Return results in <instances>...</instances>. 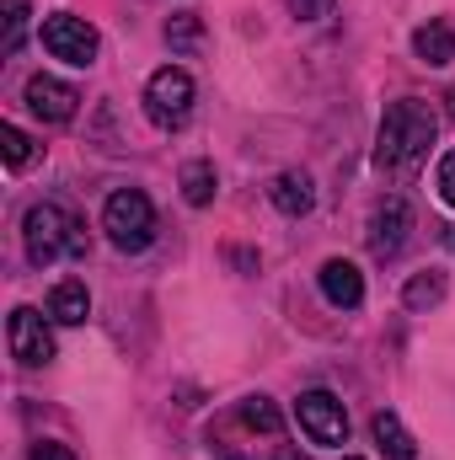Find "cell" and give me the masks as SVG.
Returning <instances> with one entry per match:
<instances>
[{"mask_svg":"<svg viewBox=\"0 0 455 460\" xmlns=\"http://www.w3.org/2000/svg\"><path fill=\"white\" fill-rule=\"evenodd\" d=\"M0 155H5V166H11V172H22V166L32 161V139H27L16 123H0Z\"/></svg>","mask_w":455,"mask_h":460,"instance_id":"ffe728a7","label":"cell"},{"mask_svg":"<svg viewBox=\"0 0 455 460\" xmlns=\"http://www.w3.org/2000/svg\"><path fill=\"white\" fill-rule=\"evenodd\" d=\"M407 235H413V209H407V199H402V193L380 199L375 215H370V252H375L380 262H391V257H402Z\"/></svg>","mask_w":455,"mask_h":460,"instance_id":"ba28073f","label":"cell"},{"mask_svg":"<svg viewBox=\"0 0 455 460\" xmlns=\"http://www.w3.org/2000/svg\"><path fill=\"white\" fill-rule=\"evenodd\" d=\"M5 338H11V358H16L22 369H38V364L54 358V332H49L43 311H32V305H16V311H11Z\"/></svg>","mask_w":455,"mask_h":460,"instance_id":"52a82bcc","label":"cell"},{"mask_svg":"<svg viewBox=\"0 0 455 460\" xmlns=\"http://www.w3.org/2000/svg\"><path fill=\"white\" fill-rule=\"evenodd\" d=\"M81 108V92L76 86H65V81H54V75H32L27 81V113L43 118V123H70Z\"/></svg>","mask_w":455,"mask_h":460,"instance_id":"9c48e42d","label":"cell"},{"mask_svg":"<svg viewBox=\"0 0 455 460\" xmlns=\"http://www.w3.org/2000/svg\"><path fill=\"white\" fill-rule=\"evenodd\" d=\"M273 460H311V456H300V450H279Z\"/></svg>","mask_w":455,"mask_h":460,"instance_id":"cb8c5ba5","label":"cell"},{"mask_svg":"<svg viewBox=\"0 0 455 460\" xmlns=\"http://www.w3.org/2000/svg\"><path fill=\"white\" fill-rule=\"evenodd\" d=\"M440 300H445V273H440V268L413 273L407 289H402V305H407V311H434Z\"/></svg>","mask_w":455,"mask_h":460,"instance_id":"2e32d148","label":"cell"},{"mask_svg":"<svg viewBox=\"0 0 455 460\" xmlns=\"http://www.w3.org/2000/svg\"><path fill=\"white\" fill-rule=\"evenodd\" d=\"M268 199H273V209H279V215L300 220V215H311V209H317V182H311L306 172H279V177H273V188H268Z\"/></svg>","mask_w":455,"mask_h":460,"instance_id":"8fae6325","label":"cell"},{"mask_svg":"<svg viewBox=\"0 0 455 460\" xmlns=\"http://www.w3.org/2000/svg\"><path fill=\"white\" fill-rule=\"evenodd\" d=\"M434 188H440V199L455 209V150L440 155V166H434Z\"/></svg>","mask_w":455,"mask_h":460,"instance_id":"44dd1931","label":"cell"},{"mask_svg":"<svg viewBox=\"0 0 455 460\" xmlns=\"http://www.w3.org/2000/svg\"><path fill=\"white\" fill-rule=\"evenodd\" d=\"M27 460H76V450H70V445H54V439H38Z\"/></svg>","mask_w":455,"mask_h":460,"instance_id":"603a6c76","label":"cell"},{"mask_svg":"<svg viewBox=\"0 0 455 460\" xmlns=\"http://www.w3.org/2000/svg\"><path fill=\"white\" fill-rule=\"evenodd\" d=\"M284 5H290V16H300V22H322V16H333L338 0H284Z\"/></svg>","mask_w":455,"mask_h":460,"instance_id":"7402d4cb","label":"cell"},{"mask_svg":"<svg viewBox=\"0 0 455 460\" xmlns=\"http://www.w3.org/2000/svg\"><path fill=\"white\" fill-rule=\"evenodd\" d=\"M22 241H27V262L32 268H49L59 257H86V230L59 204H32L22 215Z\"/></svg>","mask_w":455,"mask_h":460,"instance_id":"7a4b0ae2","label":"cell"},{"mask_svg":"<svg viewBox=\"0 0 455 460\" xmlns=\"http://www.w3.org/2000/svg\"><path fill=\"white\" fill-rule=\"evenodd\" d=\"M413 54H418L424 65L445 70V65L455 59V27L451 22H424V27L413 32Z\"/></svg>","mask_w":455,"mask_h":460,"instance_id":"4fadbf2b","label":"cell"},{"mask_svg":"<svg viewBox=\"0 0 455 460\" xmlns=\"http://www.w3.org/2000/svg\"><path fill=\"white\" fill-rule=\"evenodd\" d=\"M199 38H204V22H199L193 11H188V16H172V22H166V43H172L177 54H193V49H199Z\"/></svg>","mask_w":455,"mask_h":460,"instance_id":"d6986e66","label":"cell"},{"mask_svg":"<svg viewBox=\"0 0 455 460\" xmlns=\"http://www.w3.org/2000/svg\"><path fill=\"white\" fill-rule=\"evenodd\" d=\"M295 418H300V429H306L311 445H327V450L348 445V407H343L333 391H306L295 402Z\"/></svg>","mask_w":455,"mask_h":460,"instance_id":"8992f818","label":"cell"},{"mask_svg":"<svg viewBox=\"0 0 455 460\" xmlns=\"http://www.w3.org/2000/svg\"><path fill=\"white\" fill-rule=\"evenodd\" d=\"M215 193H220L215 161H188V166H183V199H188L193 209H210V204H215Z\"/></svg>","mask_w":455,"mask_h":460,"instance_id":"9a60e30c","label":"cell"},{"mask_svg":"<svg viewBox=\"0 0 455 460\" xmlns=\"http://www.w3.org/2000/svg\"><path fill=\"white\" fill-rule=\"evenodd\" d=\"M49 316H54L59 327H81V322L92 316V295H86V284H81V279H59V284L49 289Z\"/></svg>","mask_w":455,"mask_h":460,"instance_id":"7c38bea8","label":"cell"},{"mask_svg":"<svg viewBox=\"0 0 455 460\" xmlns=\"http://www.w3.org/2000/svg\"><path fill=\"white\" fill-rule=\"evenodd\" d=\"M145 113L161 134H177L188 118H193V75L183 65H161L150 81H145Z\"/></svg>","mask_w":455,"mask_h":460,"instance_id":"277c9868","label":"cell"},{"mask_svg":"<svg viewBox=\"0 0 455 460\" xmlns=\"http://www.w3.org/2000/svg\"><path fill=\"white\" fill-rule=\"evenodd\" d=\"M241 423L257 429V434H279L284 429V418H279V407L268 396H241Z\"/></svg>","mask_w":455,"mask_h":460,"instance_id":"e0dca14e","label":"cell"},{"mask_svg":"<svg viewBox=\"0 0 455 460\" xmlns=\"http://www.w3.org/2000/svg\"><path fill=\"white\" fill-rule=\"evenodd\" d=\"M0 11H5V38H0V54L11 59V54L27 43V11H32V0H5Z\"/></svg>","mask_w":455,"mask_h":460,"instance_id":"ac0fdd59","label":"cell"},{"mask_svg":"<svg viewBox=\"0 0 455 460\" xmlns=\"http://www.w3.org/2000/svg\"><path fill=\"white\" fill-rule=\"evenodd\" d=\"M440 139V113L418 97H402L380 113V128H375V166L380 172H407L429 155V145Z\"/></svg>","mask_w":455,"mask_h":460,"instance_id":"6da1fadb","label":"cell"},{"mask_svg":"<svg viewBox=\"0 0 455 460\" xmlns=\"http://www.w3.org/2000/svg\"><path fill=\"white\" fill-rule=\"evenodd\" d=\"M103 230L118 252H145L156 241V209L139 188H118L113 199L103 204Z\"/></svg>","mask_w":455,"mask_h":460,"instance_id":"3957f363","label":"cell"},{"mask_svg":"<svg viewBox=\"0 0 455 460\" xmlns=\"http://www.w3.org/2000/svg\"><path fill=\"white\" fill-rule=\"evenodd\" d=\"M343 460H359V456H343Z\"/></svg>","mask_w":455,"mask_h":460,"instance_id":"d4e9b609","label":"cell"},{"mask_svg":"<svg viewBox=\"0 0 455 460\" xmlns=\"http://www.w3.org/2000/svg\"><path fill=\"white\" fill-rule=\"evenodd\" d=\"M43 49H49V59L70 65V70H92L97 54H103V38H97V27H92L86 16L59 11V16L43 22Z\"/></svg>","mask_w":455,"mask_h":460,"instance_id":"5b68a950","label":"cell"},{"mask_svg":"<svg viewBox=\"0 0 455 460\" xmlns=\"http://www.w3.org/2000/svg\"><path fill=\"white\" fill-rule=\"evenodd\" d=\"M317 279H322L327 305H338V311H359V305H364V273H359V262H348V257H327Z\"/></svg>","mask_w":455,"mask_h":460,"instance_id":"30bf717a","label":"cell"},{"mask_svg":"<svg viewBox=\"0 0 455 460\" xmlns=\"http://www.w3.org/2000/svg\"><path fill=\"white\" fill-rule=\"evenodd\" d=\"M370 434H375V445H380L386 460H418V445H413V434L402 429L397 412H375L370 418Z\"/></svg>","mask_w":455,"mask_h":460,"instance_id":"5bb4252c","label":"cell"}]
</instances>
